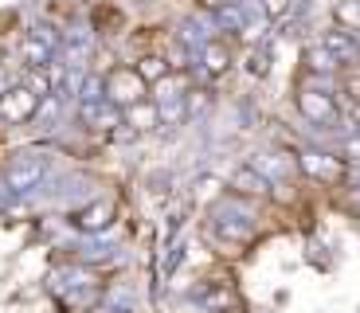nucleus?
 <instances>
[{
	"instance_id": "nucleus-1",
	"label": "nucleus",
	"mask_w": 360,
	"mask_h": 313,
	"mask_svg": "<svg viewBox=\"0 0 360 313\" xmlns=\"http://www.w3.org/2000/svg\"><path fill=\"white\" fill-rule=\"evenodd\" d=\"M47 177H51V157H44V153H16L4 165V188L12 196H32Z\"/></svg>"
},
{
	"instance_id": "nucleus-2",
	"label": "nucleus",
	"mask_w": 360,
	"mask_h": 313,
	"mask_svg": "<svg viewBox=\"0 0 360 313\" xmlns=\"http://www.w3.org/2000/svg\"><path fill=\"white\" fill-rule=\"evenodd\" d=\"M212 231L227 243H243L255 235V215L243 212L235 200H219V204L212 207Z\"/></svg>"
},
{
	"instance_id": "nucleus-3",
	"label": "nucleus",
	"mask_w": 360,
	"mask_h": 313,
	"mask_svg": "<svg viewBox=\"0 0 360 313\" xmlns=\"http://www.w3.org/2000/svg\"><path fill=\"white\" fill-rule=\"evenodd\" d=\"M145 98H149V82L141 79L137 67H117V71L106 75V102L129 110V106H137V102H145Z\"/></svg>"
},
{
	"instance_id": "nucleus-4",
	"label": "nucleus",
	"mask_w": 360,
	"mask_h": 313,
	"mask_svg": "<svg viewBox=\"0 0 360 313\" xmlns=\"http://www.w3.org/2000/svg\"><path fill=\"white\" fill-rule=\"evenodd\" d=\"M44 110V98L27 82H16V87L0 90V122L4 125H24Z\"/></svg>"
},
{
	"instance_id": "nucleus-5",
	"label": "nucleus",
	"mask_w": 360,
	"mask_h": 313,
	"mask_svg": "<svg viewBox=\"0 0 360 313\" xmlns=\"http://www.w3.org/2000/svg\"><path fill=\"white\" fill-rule=\"evenodd\" d=\"M153 102H157V110H161V125H180L188 117V90H184V82H180L176 75L157 82Z\"/></svg>"
},
{
	"instance_id": "nucleus-6",
	"label": "nucleus",
	"mask_w": 360,
	"mask_h": 313,
	"mask_svg": "<svg viewBox=\"0 0 360 313\" xmlns=\"http://www.w3.org/2000/svg\"><path fill=\"white\" fill-rule=\"evenodd\" d=\"M297 110H302V117H306L309 125H325V129H333V125L341 122L337 98H333V94H325V90L302 87V90H297Z\"/></svg>"
},
{
	"instance_id": "nucleus-7",
	"label": "nucleus",
	"mask_w": 360,
	"mask_h": 313,
	"mask_svg": "<svg viewBox=\"0 0 360 313\" xmlns=\"http://www.w3.org/2000/svg\"><path fill=\"white\" fill-rule=\"evenodd\" d=\"M297 165H302L306 177L321 180V184H337V180L345 177V161L337 157V153H325V149H306L302 157H297Z\"/></svg>"
},
{
	"instance_id": "nucleus-8",
	"label": "nucleus",
	"mask_w": 360,
	"mask_h": 313,
	"mask_svg": "<svg viewBox=\"0 0 360 313\" xmlns=\"http://www.w3.org/2000/svg\"><path fill=\"white\" fill-rule=\"evenodd\" d=\"M117 219V204L114 200H90L86 207H79V215H75V227L86 235H106L110 227H114Z\"/></svg>"
},
{
	"instance_id": "nucleus-9",
	"label": "nucleus",
	"mask_w": 360,
	"mask_h": 313,
	"mask_svg": "<svg viewBox=\"0 0 360 313\" xmlns=\"http://www.w3.org/2000/svg\"><path fill=\"white\" fill-rule=\"evenodd\" d=\"M82 122L94 125V129H114V125H126V110L114 106V102H86L82 106Z\"/></svg>"
},
{
	"instance_id": "nucleus-10",
	"label": "nucleus",
	"mask_w": 360,
	"mask_h": 313,
	"mask_svg": "<svg viewBox=\"0 0 360 313\" xmlns=\"http://www.w3.org/2000/svg\"><path fill=\"white\" fill-rule=\"evenodd\" d=\"M321 44L337 55V63H341V67H345V63H356V59H360V44H356V36H352V32H345V27H333V32H325Z\"/></svg>"
},
{
	"instance_id": "nucleus-11",
	"label": "nucleus",
	"mask_w": 360,
	"mask_h": 313,
	"mask_svg": "<svg viewBox=\"0 0 360 313\" xmlns=\"http://www.w3.org/2000/svg\"><path fill=\"white\" fill-rule=\"evenodd\" d=\"M247 165H251L255 172H262L270 184H274V180H286L290 172H294V165H290L282 153H251V161H247Z\"/></svg>"
},
{
	"instance_id": "nucleus-12",
	"label": "nucleus",
	"mask_w": 360,
	"mask_h": 313,
	"mask_svg": "<svg viewBox=\"0 0 360 313\" xmlns=\"http://www.w3.org/2000/svg\"><path fill=\"white\" fill-rule=\"evenodd\" d=\"M94 286V274L82 267H59L51 274V290L55 294H71V290H90Z\"/></svg>"
},
{
	"instance_id": "nucleus-13",
	"label": "nucleus",
	"mask_w": 360,
	"mask_h": 313,
	"mask_svg": "<svg viewBox=\"0 0 360 313\" xmlns=\"http://www.w3.org/2000/svg\"><path fill=\"white\" fill-rule=\"evenodd\" d=\"M231 192L235 196H266L270 180L262 177V172H255L251 165H243V169H235V177H231Z\"/></svg>"
},
{
	"instance_id": "nucleus-14",
	"label": "nucleus",
	"mask_w": 360,
	"mask_h": 313,
	"mask_svg": "<svg viewBox=\"0 0 360 313\" xmlns=\"http://www.w3.org/2000/svg\"><path fill=\"white\" fill-rule=\"evenodd\" d=\"M196 59H200V71L212 75V79H219V75H224L227 67H231V55H227V47H224V44H216V39L200 47Z\"/></svg>"
},
{
	"instance_id": "nucleus-15",
	"label": "nucleus",
	"mask_w": 360,
	"mask_h": 313,
	"mask_svg": "<svg viewBox=\"0 0 360 313\" xmlns=\"http://www.w3.org/2000/svg\"><path fill=\"white\" fill-rule=\"evenodd\" d=\"M126 125L134 129V134H149V129H157L161 125V110H157V102H137V106L126 110Z\"/></svg>"
},
{
	"instance_id": "nucleus-16",
	"label": "nucleus",
	"mask_w": 360,
	"mask_h": 313,
	"mask_svg": "<svg viewBox=\"0 0 360 313\" xmlns=\"http://www.w3.org/2000/svg\"><path fill=\"white\" fill-rule=\"evenodd\" d=\"M337 67H341V63H337V55L325 44H309L306 47V71L309 75H337Z\"/></svg>"
},
{
	"instance_id": "nucleus-17",
	"label": "nucleus",
	"mask_w": 360,
	"mask_h": 313,
	"mask_svg": "<svg viewBox=\"0 0 360 313\" xmlns=\"http://www.w3.org/2000/svg\"><path fill=\"white\" fill-rule=\"evenodd\" d=\"M137 71H141V79L149 82V87H157L161 79H169V75H172V63L161 59V55H145V59L137 63Z\"/></svg>"
},
{
	"instance_id": "nucleus-18",
	"label": "nucleus",
	"mask_w": 360,
	"mask_h": 313,
	"mask_svg": "<svg viewBox=\"0 0 360 313\" xmlns=\"http://www.w3.org/2000/svg\"><path fill=\"white\" fill-rule=\"evenodd\" d=\"M333 16H337V24H341L345 32L356 36V32H360V0H337Z\"/></svg>"
},
{
	"instance_id": "nucleus-19",
	"label": "nucleus",
	"mask_w": 360,
	"mask_h": 313,
	"mask_svg": "<svg viewBox=\"0 0 360 313\" xmlns=\"http://www.w3.org/2000/svg\"><path fill=\"white\" fill-rule=\"evenodd\" d=\"M262 20H286L290 16V0H259Z\"/></svg>"
},
{
	"instance_id": "nucleus-20",
	"label": "nucleus",
	"mask_w": 360,
	"mask_h": 313,
	"mask_svg": "<svg viewBox=\"0 0 360 313\" xmlns=\"http://www.w3.org/2000/svg\"><path fill=\"white\" fill-rule=\"evenodd\" d=\"M180 262H184V243H172V247H169V259H165V274H172Z\"/></svg>"
},
{
	"instance_id": "nucleus-21",
	"label": "nucleus",
	"mask_w": 360,
	"mask_h": 313,
	"mask_svg": "<svg viewBox=\"0 0 360 313\" xmlns=\"http://www.w3.org/2000/svg\"><path fill=\"white\" fill-rule=\"evenodd\" d=\"M345 161L360 165V134H349V137H345Z\"/></svg>"
},
{
	"instance_id": "nucleus-22",
	"label": "nucleus",
	"mask_w": 360,
	"mask_h": 313,
	"mask_svg": "<svg viewBox=\"0 0 360 313\" xmlns=\"http://www.w3.org/2000/svg\"><path fill=\"white\" fill-rule=\"evenodd\" d=\"M207 106V98H204V90H188V114H200V110Z\"/></svg>"
},
{
	"instance_id": "nucleus-23",
	"label": "nucleus",
	"mask_w": 360,
	"mask_h": 313,
	"mask_svg": "<svg viewBox=\"0 0 360 313\" xmlns=\"http://www.w3.org/2000/svg\"><path fill=\"white\" fill-rule=\"evenodd\" d=\"M345 90H349L352 98H356V102H360V75H352V79H349V82H345Z\"/></svg>"
},
{
	"instance_id": "nucleus-24",
	"label": "nucleus",
	"mask_w": 360,
	"mask_h": 313,
	"mask_svg": "<svg viewBox=\"0 0 360 313\" xmlns=\"http://www.w3.org/2000/svg\"><path fill=\"white\" fill-rule=\"evenodd\" d=\"M204 8H212V12H219V8H227V4H235V0H200Z\"/></svg>"
},
{
	"instance_id": "nucleus-25",
	"label": "nucleus",
	"mask_w": 360,
	"mask_h": 313,
	"mask_svg": "<svg viewBox=\"0 0 360 313\" xmlns=\"http://www.w3.org/2000/svg\"><path fill=\"white\" fill-rule=\"evenodd\" d=\"M356 44H360V32H356Z\"/></svg>"
},
{
	"instance_id": "nucleus-26",
	"label": "nucleus",
	"mask_w": 360,
	"mask_h": 313,
	"mask_svg": "<svg viewBox=\"0 0 360 313\" xmlns=\"http://www.w3.org/2000/svg\"><path fill=\"white\" fill-rule=\"evenodd\" d=\"M356 134H360V122H356Z\"/></svg>"
}]
</instances>
